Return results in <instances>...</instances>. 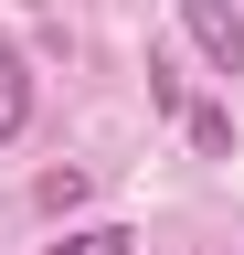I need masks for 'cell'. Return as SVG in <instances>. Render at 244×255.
I'll return each instance as SVG.
<instances>
[{"label":"cell","instance_id":"7a4b0ae2","mask_svg":"<svg viewBox=\"0 0 244 255\" xmlns=\"http://www.w3.org/2000/svg\"><path fill=\"white\" fill-rule=\"evenodd\" d=\"M21 128H32V64L0 43V138H21Z\"/></svg>","mask_w":244,"mask_h":255},{"label":"cell","instance_id":"8992f818","mask_svg":"<svg viewBox=\"0 0 244 255\" xmlns=\"http://www.w3.org/2000/svg\"><path fill=\"white\" fill-rule=\"evenodd\" d=\"M32 11H43V0H32Z\"/></svg>","mask_w":244,"mask_h":255},{"label":"cell","instance_id":"3957f363","mask_svg":"<svg viewBox=\"0 0 244 255\" xmlns=\"http://www.w3.org/2000/svg\"><path fill=\"white\" fill-rule=\"evenodd\" d=\"M138 234H128V223H75V234H53L43 255H128Z\"/></svg>","mask_w":244,"mask_h":255},{"label":"cell","instance_id":"5b68a950","mask_svg":"<svg viewBox=\"0 0 244 255\" xmlns=\"http://www.w3.org/2000/svg\"><path fill=\"white\" fill-rule=\"evenodd\" d=\"M32 202H43V213H75V202H85V170H43Z\"/></svg>","mask_w":244,"mask_h":255},{"label":"cell","instance_id":"277c9868","mask_svg":"<svg viewBox=\"0 0 244 255\" xmlns=\"http://www.w3.org/2000/svg\"><path fill=\"white\" fill-rule=\"evenodd\" d=\"M180 128H191V149H202V159H223V149H234V117H223V107H180Z\"/></svg>","mask_w":244,"mask_h":255},{"label":"cell","instance_id":"6da1fadb","mask_svg":"<svg viewBox=\"0 0 244 255\" xmlns=\"http://www.w3.org/2000/svg\"><path fill=\"white\" fill-rule=\"evenodd\" d=\"M180 32L202 43L212 75H244V11H234V0H180Z\"/></svg>","mask_w":244,"mask_h":255}]
</instances>
